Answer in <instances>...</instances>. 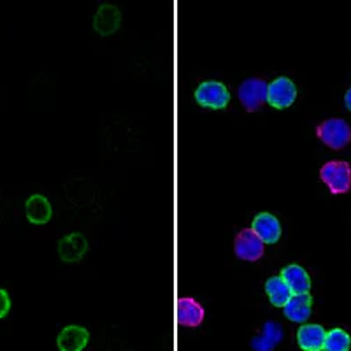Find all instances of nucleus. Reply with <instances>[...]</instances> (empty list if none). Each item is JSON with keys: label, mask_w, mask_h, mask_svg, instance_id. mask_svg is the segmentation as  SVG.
Here are the masks:
<instances>
[{"label": "nucleus", "mask_w": 351, "mask_h": 351, "mask_svg": "<svg viewBox=\"0 0 351 351\" xmlns=\"http://www.w3.org/2000/svg\"><path fill=\"white\" fill-rule=\"evenodd\" d=\"M319 178L328 186L330 193H346L351 186V169L343 160H332L322 167Z\"/></svg>", "instance_id": "1"}, {"label": "nucleus", "mask_w": 351, "mask_h": 351, "mask_svg": "<svg viewBox=\"0 0 351 351\" xmlns=\"http://www.w3.org/2000/svg\"><path fill=\"white\" fill-rule=\"evenodd\" d=\"M195 102L208 109H225L230 102V93L219 81H204L195 90Z\"/></svg>", "instance_id": "2"}, {"label": "nucleus", "mask_w": 351, "mask_h": 351, "mask_svg": "<svg viewBox=\"0 0 351 351\" xmlns=\"http://www.w3.org/2000/svg\"><path fill=\"white\" fill-rule=\"evenodd\" d=\"M316 134L322 139V143L327 144L328 148L341 149L344 148L351 141V128L350 125L339 118H332V120H325L324 123L316 128Z\"/></svg>", "instance_id": "3"}, {"label": "nucleus", "mask_w": 351, "mask_h": 351, "mask_svg": "<svg viewBox=\"0 0 351 351\" xmlns=\"http://www.w3.org/2000/svg\"><path fill=\"white\" fill-rule=\"evenodd\" d=\"M267 81L260 80V77H250L243 81L239 86V100L246 111L253 112L267 102Z\"/></svg>", "instance_id": "4"}, {"label": "nucleus", "mask_w": 351, "mask_h": 351, "mask_svg": "<svg viewBox=\"0 0 351 351\" xmlns=\"http://www.w3.org/2000/svg\"><path fill=\"white\" fill-rule=\"evenodd\" d=\"M234 252H236L237 258L244 260V262H256L263 256L265 244L252 228H243L234 241Z\"/></svg>", "instance_id": "5"}, {"label": "nucleus", "mask_w": 351, "mask_h": 351, "mask_svg": "<svg viewBox=\"0 0 351 351\" xmlns=\"http://www.w3.org/2000/svg\"><path fill=\"white\" fill-rule=\"evenodd\" d=\"M297 99L295 83L288 77L281 76L269 83L267 86V102L276 109L290 108Z\"/></svg>", "instance_id": "6"}, {"label": "nucleus", "mask_w": 351, "mask_h": 351, "mask_svg": "<svg viewBox=\"0 0 351 351\" xmlns=\"http://www.w3.org/2000/svg\"><path fill=\"white\" fill-rule=\"evenodd\" d=\"M252 230L262 239L263 244H274L281 237V223L271 213H260L255 216Z\"/></svg>", "instance_id": "7"}, {"label": "nucleus", "mask_w": 351, "mask_h": 351, "mask_svg": "<svg viewBox=\"0 0 351 351\" xmlns=\"http://www.w3.org/2000/svg\"><path fill=\"white\" fill-rule=\"evenodd\" d=\"M90 341V332L80 325H69L62 328L56 337V346L60 351H83Z\"/></svg>", "instance_id": "8"}, {"label": "nucleus", "mask_w": 351, "mask_h": 351, "mask_svg": "<svg viewBox=\"0 0 351 351\" xmlns=\"http://www.w3.org/2000/svg\"><path fill=\"white\" fill-rule=\"evenodd\" d=\"M206 311L204 307L192 297H183L178 300V324L181 327L195 328L204 322Z\"/></svg>", "instance_id": "9"}, {"label": "nucleus", "mask_w": 351, "mask_h": 351, "mask_svg": "<svg viewBox=\"0 0 351 351\" xmlns=\"http://www.w3.org/2000/svg\"><path fill=\"white\" fill-rule=\"evenodd\" d=\"M281 280L287 283V287L290 288L291 295H302V293H309L311 291V278L306 272V269H302L300 265H288L281 271Z\"/></svg>", "instance_id": "10"}, {"label": "nucleus", "mask_w": 351, "mask_h": 351, "mask_svg": "<svg viewBox=\"0 0 351 351\" xmlns=\"http://www.w3.org/2000/svg\"><path fill=\"white\" fill-rule=\"evenodd\" d=\"M325 335H327V330L322 325L307 324L297 330V343L304 351H322L325 344Z\"/></svg>", "instance_id": "11"}, {"label": "nucleus", "mask_w": 351, "mask_h": 351, "mask_svg": "<svg viewBox=\"0 0 351 351\" xmlns=\"http://www.w3.org/2000/svg\"><path fill=\"white\" fill-rule=\"evenodd\" d=\"M121 23V14L114 5H100L99 11L93 18V28L100 36H111L114 34Z\"/></svg>", "instance_id": "12"}, {"label": "nucleus", "mask_w": 351, "mask_h": 351, "mask_svg": "<svg viewBox=\"0 0 351 351\" xmlns=\"http://www.w3.org/2000/svg\"><path fill=\"white\" fill-rule=\"evenodd\" d=\"M25 213H27V219L32 225L48 223L53 216L51 204L44 195L28 197V200L25 202Z\"/></svg>", "instance_id": "13"}, {"label": "nucleus", "mask_w": 351, "mask_h": 351, "mask_svg": "<svg viewBox=\"0 0 351 351\" xmlns=\"http://www.w3.org/2000/svg\"><path fill=\"white\" fill-rule=\"evenodd\" d=\"M311 306L313 299L309 293H302V295H291L287 306L283 307V313L290 322L295 324H304L311 316Z\"/></svg>", "instance_id": "14"}, {"label": "nucleus", "mask_w": 351, "mask_h": 351, "mask_svg": "<svg viewBox=\"0 0 351 351\" xmlns=\"http://www.w3.org/2000/svg\"><path fill=\"white\" fill-rule=\"evenodd\" d=\"M88 250V243L81 234H71L58 243V255L64 262H80Z\"/></svg>", "instance_id": "15"}, {"label": "nucleus", "mask_w": 351, "mask_h": 351, "mask_svg": "<svg viewBox=\"0 0 351 351\" xmlns=\"http://www.w3.org/2000/svg\"><path fill=\"white\" fill-rule=\"evenodd\" d=\"M283 341V327L276 322H267L262 327V332L252 341L255 351H272Z\"/></svg>", "instance_id": "16"}, {"label": "nucleus", "mask_w": 351, "mask_h": 351, "mask_svg": "<svg viewBox=\"0 0 351 351\" xmlns=\"http://www.w3.org/2000/svg\"><path fill=\"white\" fill-rule=\"evenodd\" d=\"M265 293L274 307H285L291 297L290 288L281 280V276H272L265 281Z\"/></svg>", "instance_id": "17"}, {"label": "nucleus", "mask_w": 351, "mask_h": 351, "mask_svg": "<svg viewBox=\"0 0 351 351\" xmlns=\"http://www.w3.org/2000/svg\"><path fill=\"white\" fill-rule=\"evenodd\" d=\"M351 337L343 328H332L325 335L324 351H350Z\"/></svg>", "instance_id": "18"}, {"label": "nucleus", "mask_w": 351, "mask_h": 351, "mask_svg": "<svg viewBox=\"0 0 351 351\" xmlns=\"http://www.w3.org/2000/svg\"><path fill=\"white\" fill-rule=\"evenodd\" d=\"M9 311H11V297L4 288H0V318L8 316Z\"/></svg>", "instance_id": "19"}, {"label": "nucleus", "mask_w": 351, "mask_h": 351, "mask_svg": "<svg viewBox=\"0 0 351 351\" xmlns=\"http://www.w3.org/2000/svg\"><path fill=\"white\" fill-rule=\"evenodd\" d=\"M344 102H346V108L351 111V88L346 92V97H344Z\"/></svg>", "instance_id": "20"}]
</instances>
